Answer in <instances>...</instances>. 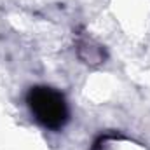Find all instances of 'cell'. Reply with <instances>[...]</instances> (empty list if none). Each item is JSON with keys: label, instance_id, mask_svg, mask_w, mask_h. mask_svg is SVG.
Segmentation results:
<instances>
[{"label": "cell", "instance_id": "obj_1", "mask_svg": "<svg viewBox=\"0 0 150 150\" xmlns=\"http://www.w3.org/2000/svg\"><path fill=\"white\" fill-rule=\"evenodd\" d=\"M28 105L38 122L51 129L61 127L68 117L67 103H65L63 96L51 87L32 89L30 96H28Z\"/></svg>", "mask_w": 150, "mask_h": 150}]
</instances>
